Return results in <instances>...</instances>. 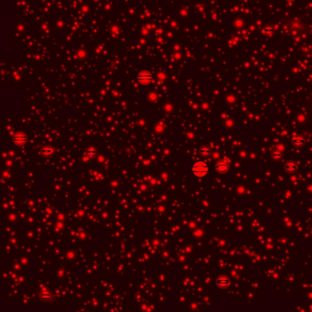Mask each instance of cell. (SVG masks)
I'll use <instances>...</instances> for the list:
<instances>
[{
    "mask_svg": "<svg viewBox=\"0 0 312 312\" xmlns=\"http://www.w3.org/2000/svg\"><path fill=\"white\" fill-rule=\"evenodd\" d=\"M191 172L195 177L198 178H202L205 177L208 172H209V168L207 164L203 161H197L191 167Z\"/></svg>",
    "mask_w": 312,
    "mask_h": 312,
    "instance_id": "6da1fadb",
    "label": "cell"
},
{
    "mask_svg": "<svg viewBox=\"0 0 312 312\" xmlns=\"http://www.w3.org/2000/svg\"><path fill=\"white\" fill-rule=\"evenodd\" d=\"M229 163L226 160H219L218 162L215 164V169L220 174H224L229 170Z\"/></svg>",
    "mask_w": 312,
    "mask_h": 312,
    "instance_id": "7a4b0ae2",
    "label": "cell"
},
{
    "mask_svg": "<svg viewBox=\"0 0 312 312\" xmlns=\"http://www.w3.org/2000/svg\"><path fill=\"white\" fill-rule=\"evenodd\" d=\"M27 140H28L27 136L24 133H22V132H18L13 136V143L16 144L17 146H23V145H25Z\"/></svg>",
    "mask_w": 312,
    "mask_h": 312,
    "instance_id": "3957f363",
    "label": "cell"
},
{
    "mask_svg": "<svg viewBox=\"0 0 312 312\" xmlns=\"http://www.w3.org/2000/svg\"><path fill=\"white\" fill-rule=\"evenodd\" d=\"M137 80L143 84L149 83L152 80V75L148 71H142L137 75Z\"/></svg>",
    "mask_w": 312,
    "mask_h": 312,
    "instance_id": "277c9868",
    "label": "cell"
},
{
    "mask_svg": "<svg viewBox=\"0 0 312 312\" xmlns=\"http://www.w3.org/2000/svg\"><path fill=\"white\" fill-rule=\"evenodd\" d=\"M216 284L219 287L221 288H225L230 285V280L226 276H219L216 280Z\"/></svg>",
    "mask_w": 312,
    "mask_h": 312,
    "instance_id": "5b68a950",
    "label": "cell"
},
{
    "mask_svg": "<svg viewBox=\"0 0 312 312\" xmlns=\"http://www.w3.org/2000/svg\"><path fill=\"white\" fill-rule=\"evenodd\" d=\"M297 168V165L294 162V161H287L285 165V168H284L285 171L288 174L295 173Z\"/></svg>",
    "mask_w": 312,
    "mask_h": 312,
    "instance_id": "8992f818",
    "label": "cell"
},
{
    "mask_svg": "<svg viewBox=\"0 0 312 312\" xmlns=\"http://www.w3.org/2000/svg\"><path fill=\"white\" fill-rule=\"evenodd\" d=\"M304 142H305L304 138H303L302 136H294L293 139H292V143H293V145L296 146V147H301V146H303Z\"/></svg>",
    "mask_w": 312,
    "mask_h": 312,
    "instance_id": "52a82bcc",
    "label": "cell"
},
{
    "mask_svg": "<svg viewBox=\"0 0 312 312\" xmlns=\"http://www.w3.org/2000/svg\"><path fill=\"white\" fill-rule=\"evenodd\" d=\"M271 157H272L274 160H280V159L283 157V153L280 152V150H276V151L272 152Z\"/></svg>",
    "mask_w": 312,
    "mask_h": 312,
    "instance_id": "ba28073f",
    "label": "cell"
},
{
    "mask_svg": "<svg viewBox=\"0 0 312 312\" xmlns=\"http://www.w3.org/2000/svg\"><path fill=\"white\" fill-rule=\"evenodd\" d=\"M200 155H201V156L206 157V156L210 155V153H211V150H210V148H209V147H201V148H200Z\"/></svg>",
    "mask_w": 312,
    "mask_h": 312,
    "instance_id": "9c48e42d",
    "label": "cell"
},
{
    "mask_svg": "<svg viewBox=\"0 0 312 312\" xmlns=\"http://www.w3.org/2000/svg\"><path fill=\"white\" fill-rule=\"evenodd\" d=\"M41 298H42L43 300H45V301L50 300V292L47 291V290H43L42 293H41Z\"/></svg>",
    "mask_w": 312,
    "mask_h": 312,
    "instance_id": "30bf717a",
    "label": "cell"
},
{
    "mask_svg": "<svg viewBox=\"0 0 312 312\" xmlns=\"http://www.w3.org/2000/svg\"><path fill=\"white\" fill-rule=\"evenodd\" d=\"M42 153L44 154V155H46V156L50 155V154H52V153H53V149H52V148H50V147H44V148L42 149Z\"/></svg>",
    "mask_w": 312,
    "mask_h": 312,
    "instance_id": "8fae6325",
    "label": "cell"
},
{
    "mask_svg": "<svg viewBox=\"0 0 312 312\" xmlns=\"http://www.w3.org/2000/svg\"><path fill=\"white\" fill-rule=\"evenodd\" d=\"M87 151H88L87 153H88L89 155H94V154H95L94 149H93V148H92V147H91V148H89V149L87 150Z\"/></svg>",
    "mask_w": 312,
    "mask_h": 312,
    "instance_id": "7c38bea8",
    "label": "cell"
},
{
    "mask_svg": "<svg viewBox=\"0 0 312 312\" xmlns=\"http://www.w3.org/2000/svg\"><path fill=\"white\" fill-rule=\"evenodd\" d=\"M288 1H294V0H288Z\"/></svg>",
    "mask_w": 312,
    "mask_h": 312,
    "instance_id": "4fadbf2b",
    "label": "cell"
}]
</instances>
